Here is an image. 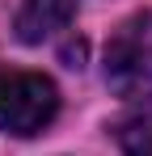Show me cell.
<instances>
[{"mask_svg": "<svg viewBox=\"0 0 152 156\" xmlns=\"http://www.w3.org/2000/svg\"><path fill=\"white\" fill-rule=\"evenodd\" d=\"M72 17H76V0H21L13 30H17L21 42L38 47V42L55 38L59 30H68Z\"/></svg>", "mask_w": 152, "mask_h": 156, "instance_id": "3957f363", "label": "cell"}, {"mask_svg": "<svg viewBox=\"0 0 152 156\" xmlns=\"http://www.w3.org/2000/svg\"><path fill=\"white\" fill-rule=\"evenodd\" d=\"M106 84L127 101H152V13H135L106 42Z\"/></svg>", "mask_w": 152, "mask_h": 156, "instance_id": "6da1fadb", "label": "cell"}, {"mask_svg": "<svg viewBox=\"0 0 152 156\" xmlns=\"http://www.w3.org/2000/svg\"><path fill=\"white\" fill-rule=\"evenodd\" d=\"M114 139L123 156H152V110H135L114 122Z\"/></svg>", "mask_w": 152, "mask_h": 156, "instance_id": "277c9868", "label": "cell"}, {"mask_svg": "<svg viewBox=\"0 0 152 156\" xmlns=\"http://www.w3.org/2000/svg\"><path fill=\"white\" fill-rule=\"evenodd\" d=\"M59 114V89L42 72H0V131L38 135Z\"/></svg>", "mask_w": 152, "mask_h": 156, "instance_id": "7a4b0ae2", "label": "cell"}]
</instances>
